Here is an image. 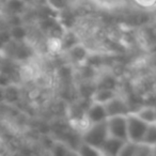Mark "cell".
<instances>
[{"label": "cell", "instance_id": "cell-12", "mask_svg": "<svg viewBox=\"0 0 156 156\" xmlns=\"http://www.w3.org/2000/svg\"><path fill=\"white\" fill-rule=\"evenodd\" d=\"M136 147H137L136 142H133V141L129 140L125 141L119 156H135V154H136Z\"/></svg>", "mask_w": 156, "mask_h": 156}, {"label": "cell", "instance_id": "cell-15", "mask_svg": "<svg viewBox=\"0 0 156 156\" xmlns=\"http://www.w3.org/2000/svg\"><path fill=\"white\" fill-rule=\"evenodd\" d=\"M26 1H27L28 3H32V2H37V0H26Z\"/></svg>", "mask_w": 156, "mask_h": 156}, {"label": "cell", "instance_id": "cell-3", "mask_svg": "<svg viewBox=\"0 0 156 156\" xmlns=\"http://www.w3.org/2000/svg\"><path fill=\"white\" fill-rule=\"evenodd\" d=\"M109 136L127 141V115H111L107 119Z\"/></svg>", "mask_w": 156, "mask_h": 156}, {"label": "cell", "instance_id": "cell-9", "mask_svg": "<svg viewBox=\"0 0 156 156\" xmlns=\"http://www.w3.org/2000/svg\"><path fill=\"white\" fill-rule=\"evenodd\" d=\"M140 119L147 124L156 123V108L153 106H143L134 111Z\"/></svg>", "mask_w": 156, "mask_h": 156}, {"label": "cell", "instance_id": "cell-8", "mask_svg": "<svg viewBox=\"0 0 156 156\" xmlns=\"http://www.w3.org/2000/svg\"><path fill=\"white\" fill-rule=\"evenodd\" d=\"M118 95V92L113 88H96L93 90V93L91 94V101L96 103H102V104H106L107 102L113 98L115 96Z\"/></svg>", "mask_w": 156, "mask_h": 156}, {"label": "cell", "instance_id": "cell-2", "mask_svg": "<svg viewBox=\"0 0 156 156\" xmlns=\"http://www.w3.org/2000/svg\"><path fill=\"white\" fill-rule=\"evenodd\" d=\"M149 124L138 117L134 111L127 115V137L133 142H142Z\"/></svg>", "mask_w": 156, "mask_h": 156}, {"label": "cell", "instance_id": "cell-6", "mask_svg": "<svg viewBox=\"0 0 156 156\" xmlns=\"http://www.w3.org/2000/svg\"><path fill=\"white\" fill-rule=\"evenodd\" d=\"M106 107L107 113H108V117L111 115H128L130 112V108L128 106V104L125 102L123 98L119 96L118 94L117 96H115L113 98H111L109 102H107L105 104Z\"/></svg>", "mask_w": 156, "mask_h": 156}, {"label": "cell", "instance_id": "cell-4", "mask_svg": "<svg viewBox=\"0 0 156 156\" xmlns=\"http://www.w3.org/2000/svg\"><path fill=\"white\" fill-rule=\"evenodd\" d=\"M29 3L26 0H3L1 14L7 16H22Z\"/></svg>", "mask_w": 156, "mask_h": 156}, {"label": "cell", "instance_id": "cell-17", "mask_svg": "<svg viewBox=\"0 0 156 156\" xmlns=\"http://www.w3.org/2000/svg\"><path fill=\"white\" fill-rule=\"evenodd\" d=\"M0 13H1V12H0Z\"/></svg>", "mask_w": 156, "mask_h": 156}, {"label": "cell", "instance_id": "cell-10", "mask_svg": "<svg viewBox=\"0 0 156 156\" xmlns=\"http://www.w3.org/2000/svg\"><path fill=\"white\" fill-rule=\"evenodd\" d=\"M77 154L78 155H85V156H93V155H103L102 151L93 145L86 143L83 141H80V143L77 145Z\"/></svg>", "mask_w": 156, "mask_h": 156}, {"label": "cell", "instance_id": "cell-5", "mask_svg": "<svg viewBox=\"0 0 156 156\" xmlns=\"http://www.w3.org/2000/svg\"><path fill=\"white\" fill-rule=\"evenodd\" d=\"M86 117L90 124L106 121L108 119V113H107L105 104L91 101L89 107L87 108V111H86Z\"/></svg>", "mask_w": 156, "mask_h": 156}, {"label": "cell", "instance_id": "cell-11", "mask_svg": "<svg viewBox=\"0 0 156 156\" xmlns=\"http://www.w3.org/2000/svg\"><path fill=\"white\" fill-rule=\"evenodd\" d=\"M142 142L147 143L151 147L156 144V123L149 124V127H147Z\"/></svg>", "mask_w": 156, "mask_h": 156}, {"label": "cell", "instance_id": "cell-1", "mask_svg": "<svg viewBox=\"0 0 156 156\" xmlns=\"http://www.w3.org/2000/svg\"><path fill=\"white\" fill-rule=\"evenodd\" d=\"M109 137L108 127H107V120L98 123H91L81 136V141L101 150L102 145Z\"/></svg>", "mask_w": 156, "mask_h": 156}, {"label": "cell", "instance_id": "cell-7", "mask_svg": "<svg viewBox=\"0 0 156 156\" xmlns=\"http://www.w3.org/2000/svg\"><path fill=\"white\" fill-rule=\"evenodd\" d=\"M125 141L121 139L115 138V137L109 136L104 142V144L101 147L103 155H111V156H119L122 147H123Z\"/></svg>", "mask_w": 156, "mask_h": 156}, {"label": "cell", "instance_id": "cell-16", "mask_svg": "<svg viewBox=\"0 0 156 156\" xmlns=\"http://www.w3.org/2000/svg\"><path fill=\"white\" fill-rule=\"evenodd\" d=\"M2 2L3 0H0V12H1V8H2Z\"/></svg>", "mask_w": 156, "mask_h": 156}, {"label": "cell", "instance_id": "cell-13", "mask_svg": "<svg viewBox=\"0 0 156 156\" xmlns=\"http://www.w3.org/2000/svg\"><path fill=\"white\" fill-rule=\"evenodd\" d=\"M133 1L143 9H151L156 5V0H133Z\"/></svg>", "mask_w": 156, "mask_h": 156}, {"label": "cell", "instance_id": "cell-14", "mask_svg": "<svg viewBox=\"0 0 156 156\" xmlns=\"http://www.w3.org/2000/svg\"><path fill=\"white\" fill-rule=\"evenodd\" d=\"M153 155H156V144L153 145Z\"/></svg>", "mask_w": 156, "mask_h": 156}]
</instances>
